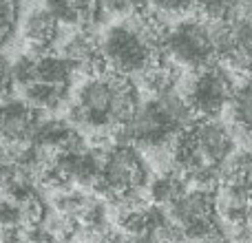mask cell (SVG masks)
Instances as JSON below:
<instances>
[{"instance_id": "obj_4", "label": "cell", "mask_w": 252, "mask_h": 243, "mask_svg": "<svg viewBox=\"0 0 252 243\" xmlns=\"http://www.w3.org/2000/svg\"><path fill=\"white\" fill-rule=\"evenodd\" d=\"M161 49L177 66H186L190 71L210 66L215 60L208 22L201 20H179L175 27L166 29Z\"/></svg>"}, {"instance_id": "obj_12", "label": "cell", "mask_w": 252, "mask_h": 243, "mask_svg": "<svg viewBox=\"0 0 252 243\" xmlns=\"http://www.w3.org/2000/svg\"><path fill=\"white\" fill-rule=\"evenodd\" d=\"M155 16H186L195 9V0H148Z\"/></svg>"}, {"instance_id": "obj_10", "label": "cell", "mask_w": 252, "mask_h": 243, "mask_svg": "<svg viewBox=\"0 0 252 243\" xmlns=\"http://www.w3.org/2000/svg\"><path fill=\"white\" fill-rule=\"evenodd\" d=\"M182 192H186V179H184L182 173H164L151 183V197L157 204L168 206Z\"/></svg>"}, {"instance_id": "obj_15", "label": "cell", "mask_w": 252, "mask_h": 243, "mask_svg": "<svg viewBox=\"0 0 252 243\" xmlns=\"http://www.w3.org/2000/svg\"><path fill=\"white\" fill-rule=\"evenodd\" d=\"M13 87H16V82H13V75H11V62L0 56V100L11 97Z\"/></svg>"}, {"instance_id": "obj_5", "label": "cell", "mask_w": 252, "mask_h": 243, "mask_svg": "<svg viewBox=\"0 0 252 243\" xmlns=\"http://www.w3.org/2000/svg\"><path fill=\"white\" fill-rule=\"evenodd\" d=\"M40 122V111L29 106L25 100H0V139L11 144H31L35 124Z\"/></svg>"}, {"instance_id": "obj_14", "label": "cell", "mask_w": 252, "mask_h": 243, "mask_svg": "<svg viewBox=\"0 0 252 243\" xmlns=\"http://www.w3.org/2000/svg\"><path fill=\"white\" fill-rule=\"evenodd\" d=\"M22 206L13 199H0V228H16L22 221Z\"/></svg>"}, {"instance_id": "obj_1", "label": "cell", "mask_w": 252, "mask_h": 243, "mask_svg": "<svg viewBox=\"0 0 252 243\" xmlns=\"http://www.w3.org/2000/svg\"><path fill=\"white\" fill-rule=\"evenodd\" d=\"M139 93L126 75L97 71L89 73L69 106V124L75 128H122L139 106Z\"/></svg>"}, {"instance_id": "obj_8", "label": "cell", "mask_w": 252, "mask_h": 243, "mask_svg": "<svg viewBox=\"0 0 252 243\" xmlns=\"http://www.w3.org/2000/svg\"><path fill=\"white\" fill-rule=\"evenodd\" d=\"M78 69L80 66L75 64V62H71L69 58L60 56V53H42V56H35V80H40V82L69 87Z\"/></svg>"}, {"instance_id": "obj_11", "label": "cell", "mask_w": 252, "mask_h": 243, "mask_svg": "<svg viewBox=\"0 0 252 243\" xmlns=\"http://www.w3.org/2000/svg\"><path fill=\"white\" fill-rule=\"evenodd\" d=\"M241 0H195V7L208 20H230Z\"/></svg>"}, {"instance_id": "obj_7", "label": "cell", "mask_w": 252, "mask_h": 243, "mask_svg": "<svg viewBox=\"0 0 252 243\" xmlns=\"http://www.w3.org/2000/svg\"><path fill=\"white\" fill-rule=\"evenodd\" d=\"M69 97V87L62 84H51V82H40L33 80L27 87H22V100L35 111H58L66 104Z\"/></svg>"}, {"instance_id": "obj_16", "label": "cell", "mask_w": 252, "mask_h": 243, "mask_svg": "<svg viewBox=\"0 0 252 243\" xmlns=\"http://www.w3.org/2000/svg\"><path fill=\"white\" fill-rule=\"evenodd\" d=\"M11 2H13V4H16V7H20V4H25V2H27V0H11Z\"/></svg>"}, {"instance_id": "obj_2", "label": "cell", "mask_w": 252, "mask_h": 243, "mask_svg": "<svg viewBox=\"0 0 252 243\" xmlns=\"http://www.w3.org/2000/svg\"><path fill=\"white\" fill-rule=\"evenodd\" d=\"M144 183H146V164L137 148L122 142L106 148L100 175L93 186H97L106 195L122 199L126 195L139 192Z\"/></svg>"}, {"instance_id": "obj_6", "label": "cell", "mask_w": 252, "mask_h": 243, "mask_svg": "<svg viewBox=\"0 0 252 243\" xmlns=\"http://www.w3.org/2000/svg\"><path fill=\"white\" fill-rule=\"evenodd\" d=\"M62 31V25L47 11L44 7L29 9L22 18V38L27 40L31 53H49L58 42V35Z\"/></svg>"}, {"instance_id": "obj_9", "label": "cell", "mask_w": 252, "mask_h": 243, "mask_svg": "<svg viewBox=\"0 0 252 243\" xmlns=\"http://www.w3.org/2000/svg\"><path fill=\"white\" fill-rule=\"evenodd\" d=\"M232 109V120L244 133L252 135V78L246 80L244 84H239V89H235L230 100Z\"/></svg>"}, {"instance_id": "obj_3", "label": "cell", "mask_w": 252, "mask_h": 243, "mask_svg": "<svg viewBox=\"0 0 252 243\" xmlns=\"http://www.w3.org/2000/svg\"><path fill=\"white\" fill-rule=\"evenodd\" d=\"M235 84L232 73L226 66H204L192 71L188 82L184 84V100L197 118H217L232 100Z\"/></svg>"}, {"instance_id": "obj_13", "label": "cell", "mask_w": 252, "mask_h": 243, "mask_svg": "<svg viewBox=\"0 0 252 243\" xmlns=\"http://www.w3.org/2000/svg\"><path fill=\"white\" fill-rule=\"evenodd\" d=\"M95 9L100 13L118 16V18H126V16L137 13V7H135L133 0H95Z\"/></svg>"}]
</instances>
